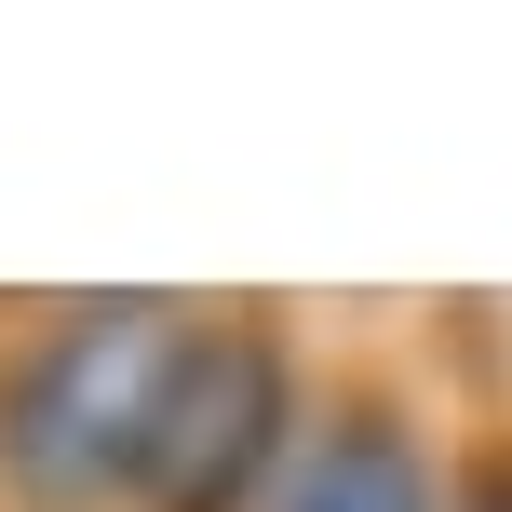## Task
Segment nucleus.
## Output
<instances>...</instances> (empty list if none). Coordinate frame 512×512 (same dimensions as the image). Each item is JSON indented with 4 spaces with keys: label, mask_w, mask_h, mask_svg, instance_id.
I'll use <instances>...</instances> for the list:
<instances>
[{
    "label": "nucleus",
    "mask_w": 512,
    "mask_h": 512,
    "mask_svg": "<svg viewBox=\"0 0 512 512\" xmlns=\"http://www.w3.org/2000/svg\"><path fill=\"white\" fill-rule=\"evenodd\" d=\"M189 364H203V337H176V310H68V324L0 378V459L41 499L149 486L162 432H176V405H189Z\"/></svg>",
    "instance_id": "nucleus-1"
},
{
    "label": "nucleus",
    "mask_w": 512,
    "mask_h": 512,
    "mask_svg": "<svg viewBox=\"0 0 512 512\" xmlns=\"http://www.w3.org/2000/svg\"><path fill=\"white\" fill-rule=\"evenodd\" d=\"M270 405H283L270 351H256V337H216V351L189 364V405H176V432H162L149 499H162V512H230V499H243V472H256Z\"/></svg>",
    "instance_id": "nucleus-2"
},
{
    "label": "nucleus",
    "mask_w": 512,
    "mask_h": 512,
    "mask_svg": "<svg viewBox=\"0 0 512 512\" xmlns=\"http://www.w3.org/2000/svg\"><path fill=\"white\" fill-rule=\"evenodd\" d=\"M283 512H432V472H418V445L391 432V418H337V432L310 445V472H297Z\"/></svg>",
    "instance_id": "nucleus-3"
},
{
    "label": "nucleus",
    "mask_w": 512,
    "mask_h": 512,
    "mask_svg": "<svg viewBox=\"0 0 512 512\" xmlns=\"http://www.w3.org/2000/svg\"><path fill=\"white\" fill-rule=\"evenodd\" d=\"M459 512H512V459H499V472H472V499H459Z\"/></svg>",
    "instance_id": "nucleus-4"
}]
</instances>
